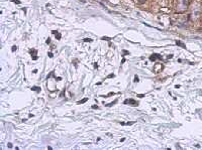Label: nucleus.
<instances>
[{
  "label": "nucleus",
  "instance_id": "obj_9",
  "mask_svg": "<svg viewBox=\"0 0 202 150\" xmlns=\"http://www.w3.org/2000/svg\"><path fill=\"white\" fill-rule=\"evenodd\" d=\"M112 77H114V75H109V76H108V78H112Z\"/></svg>",
  "mask_w": 202,
  "mask_h": 150
},
{
  "label": "nucleus",
  "instance_id": "obj_6",
  "mask_svg": "<svg viewBox=\"0 0 202 150\" xmlns=\"http://www.w3.org/2000/svg\"><path fill=\"white\" fill-rule=\"evenodd\" d=\"M32 90H35V91H38V88H37V87H34Z\"/></svg>",
  "mask_w": 202,
  "mask_h": 150
},
{
  "label": "nucleus",
  "instance_id": "obj_4",
  "mask_svg": "<svg viewBox=\"0 0 202 150\" xmlns=\"http://www.w3.org/2000/svg\"><path fill=\"white\" fill-rule=\"evenodd\" d=\"M87 101V99H84V100H82V101H80V102H78V104H82V103H85V102Z\"/></svg>",
  "mask_w": 202,
  "mask_h": 150
},
{
  "label": "nucleus",
  "instance_id": "obj_5",
  "mask_svg": "<svg viewBox=\"0 0 202 150\" xmlns=\"http://www.w3.org/2000/svg\"><path fill=\"white\" fill-rule=\"evenodd\" d=\"M84 41H86V43H88V41H92V40H90V38H86V40H84Z\"/></svg>",
  "mask_w": 202,
  "mask_h": 150
},
{
  "label": "nucleus",
  "instance_id": "obj_2",
  "mask_svg": "<svg viewBox=\"0 0 202 150\" xmlns=\"http://www.w3.org/2000/svg\"><path fill=\"white\" fill-rule=\"evenodd\" d=\"M201 14V9H200V6L198 5V3H195L193 4V11H192V18L193 19H197L199 18V16H200Z\"/></svg>",
  "mask_w": 202,
  "mask_h": 150
},
{
  "label": "nucleus",
  "instance_id": "obj_1",
  "mask_svg": "<svg viewBox=\"0 0 202 150\" xmlns=\"http://www.w3.org/2000/svg\"><path fill=\"white\" fill-rule=\"evenodd\" d=\"M187 6H188V0H178L176 9L179 12H182L187 9Z\"/></svg>",
  "mask_w": 202,
  "mask_h": 150
},
{
  "label": "nucleus",
  "instance_id": "obj_3",
  "mask_svg": "<svg viewBox=\"0 0 202 150\" xmlns=\"http://www.w3.org/2000/svg\"><path fill=\"white\" fill-rule=\"evenodd\" d=\"M126 103H131V104H134V105H137L135 101H134V100H126V101L124 102V104H126Z\"/></svg>",
  "mask_w": 202,
  "mask_h": 150
},
{
  "label": "nucleus",
  "instance_id": "obj_7",
  "mask_svg": "<svg viewBox=\"0 0 202 150\" xmlns=\"http://www.w3.org/2000/svg\"><path fill=\"white\" fill-rule=\"evenodd\" d=\"M8 147H9V148H11V147H12V144H11V143H8Z\"/></svg>",
  "mask_w": 202,
  "mask_h": 150
},
{
  "label": "nucleus",
  "instance_id": "obj_8",
  "mask_svg": "<svg viewBox=\"0 0 202 150\" xmlns=\"http://www.w3.org/2000/svg\"><path fill=\"white\" fill-rule=\"evenodd\" d=\"M49 56H50V58H53V53H50Z\"/></svg>",
  "mask_w": 202,
  "mask_h": 150
}]
</instances>
